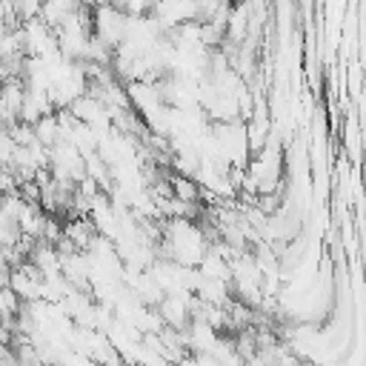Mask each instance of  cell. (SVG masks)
<instances>
[{
	"instance_id": "cell-1",
	"label": "cell",
	"mask_w": 366,
	"mask_h": 366,
	"mask_svg": "<svg viewBox=\"0 0 366 366\" xmlns=\"http://www.w3.org/2000/svg\"><path fill=\"white\" fill-rule=\"evenodd\" d=\"M169 186H172V194L180 197V200H200V186L192 174H180V172H172L169 174Z\"/></svg>"
},
{
	"instance_id": "cell-2",
	"label": "cell",
	"mask_w": 366,
	"mask_h": 366,
	"mask_svg": "<svg viewBox=\"0 0 366 366\" xmlns=\"http://www.w3.org/2000/svg\"><path fill=\"white\" fill-rule=\"evenodd\" d=\"M34 134H37V140H40V143L54 146V143L60 140V123H57V112L43 114V117L34 123Z\"/></svg>"
},
{
	"instance_id": "cell-3",
	"label": "cell",
	"mask_w": 366,
	"mask_h": 366,
	"mask_svg": "<svg viewBox=\"0 0 366 366\" xmlns=\"http://www.w3.org/2000/svg\"><path fill=\"white\" fill-rule=\"evenodd\" d=\"M14 149H17L14 137L9 134V129H6V126H0V169L11 163V157H14Z\"/></svg>"
},
{
	"instance_id": "cell-4",
	"label": "cell",
	"mask_w": 366,
	"mask_h": 366,
	"mask_svg": "<svg viewBox=\"0 0 366 366\" xmlns=\"http://www.w3.org/2000/svg\"><path fill=\"white\" fill-rule=\"evenodd\" d=\"M0 363H17V355L11 352V343H0Z\"/></svg>"
},
{
	"instance_id": "cell-5",
	"label": "cell",
	"mask_w": 366,
	"mask_h": 366,
	"mask_svg": "<svg viewBox=\"0 0 366 366\" xmlns=\"http://www.w3.org/2000/svg\"><path fill=\"white\" fill-rule=\"evenodd\" d=\"M0 6H3V0H0Z\"/></svg>"
}]
</instances>
